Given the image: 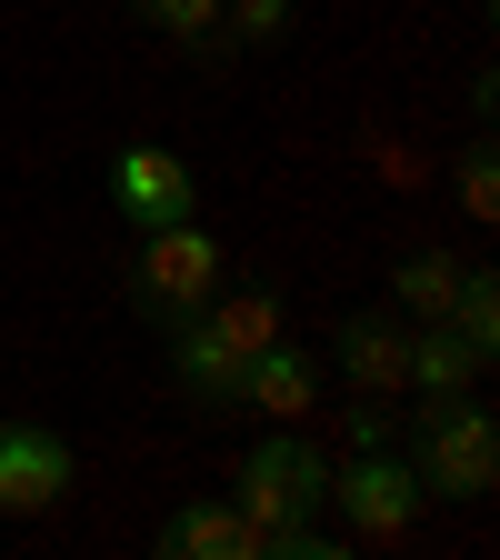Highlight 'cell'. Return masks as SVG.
Returning a JSON list of instances; mask_svg holds the SVG:
<instances>
[{
	"instance_id": "1",
	"label": "cell",
	"mask_w": 500,
	"mask_h": 560,
	"mask_svg": "<svg viewBox=\"0 0 500 560\" xmlns=\"http://www.w3.org/2000/svg\"><path fill=\"white\" fill-rule=\"evenodd\" d=\"M330 501V460L280 420L270 441H251L241 460V521H251V560H330L340 530H311V511Z\"/></svg>"
},
{
	"instance_id": "2",
	"label": "cell",
	"mask_w": 500,
	"mask_h": 560,
	"mask_svg": "<svg viewBox=\"0 0 500 560\" xmlns=\"http://www.w3.org/2000/svg\"><path fill=\"white\" fill-rule=\"evenodd\" d=\"M400 460L420 480V501H490L500 490V431H490V410H470L461 390L410 410V451Z\"/></svg>"
},
{
	"instance_id": "3",
	"label": "cell",
	"mask_w": 500,
	"mask_h": 560,
	"mask_svg": "<svg viewBox=\"0 0 500 560\" xmlns=\"http://www.w3.org/2000/svg\"><path fill=\"white\" fill-rule=\"evenodd\" d=\"M210 291H221V241H210L200 221H161L151 241H140V260H130V301L151 311L161 330H181Z\"/></svg>"
},
{
	"instance_id": "4",
	"label": "cell",
	"mask_w": 500,
	"mask_h": 560,
	"mask_svg": "<svg viewBox=\"0 0 500 560\" xmlns=\"http://www.w3.org/2000/svg\"><path fill=\"white\" fill-rule=\"evenodd\" d=\"M330 501H340V521H350V540H410L420 530V480H410V460H391V451H361L350 470H330Z\"/></svg>"
},
{
	"instance_id": "5",
	"label": "cell",
	"mask_w": 500,
	"mask_h": 560,
	"mask_svg": "<svg viewBox=\"0 0 500 560\" xmlns=\"http://www.w3.org/2000/svg\"><path fill=\"white\" fill-rule=\"evenodd\" d=\"M111 200H120V221L161 231V221H190L200 210V171L181 151H161V140H130V151L111 161Z\"/></svg>"
},
{
	"instance_id": "6",
	"label": "cell",
	"mask_w": 500,
	"mask_h": 560,
	"mask_svg": "<svg viewBox=\"0 0 500 560\" xmlns=\"http://www.w3.org/2000/svg\"><path fill=\"white\" fill-rule=\"evenodd\" d=\"M70 490V441L40 431V420H0V511H50Z\"/></svg>"
},
{
	"instance_id": "7",
	"label": "cell",
	"mask_w": 500,
	"mask_h": 560,
	"mask_svg": "<svg viewBox=\"0 0 500 560\" xmlns=\"http://www.w3.org/2000/svg\"><path fill=\"white\" fill-rule=\"evenodd\" d=\"M340 371L361 400H400L410 390V320L400 311H350L340 320Z\"/></svg>"
},
{
	"instance_id": "8",
	"label": "cell",
	"mask_w": 500,
	"mask_h": 560,
	"mask_svg": "<svg viewBox=\"0 0 500 560\" xmlns=\"http://www.w3.org/2000/svg\"><path fill=\"white\" fill-rule=\"evenodd\" d=\"M311 400H321V361L291 350V340L251 350V361H241V390H231V410H260V420H301Z\"/></svg>"
},
{
	"instance_id": "9",
	"label": "cell",
	"mask_w": 500,
	"mask_h": 560,
	"mask_svg": "<svg viewBox=\"0 0 500 560\" xmlns=\"http://www.w3.org/2000/svg\"><path fill=\"white\" fill-rule=\"evenodd\" d=\"M241 361H251V350H231V340L210 330L200 311L171 330V381H181L190 400H210V410H231V390H241Z\"/></svg>"
},
{
	"instance_id": "10",
	"label": "cell",
	"mask_w": 500,
	"mask_h": 560,
	"mask_svg": "<svg viewBox=\"0 0 500 560\" xmlns=\"http://www.w3.org/2000/svg\"><path fill=\"white\" fill-rule=\"evenodd\" d=\"M161 550L171 560H251V521H241V501H190L161 521Z\"/></svg>"
},
{
	"instance_id": "11",
	"label": "cell",
	"mask_w": 500,
	"mask_h": 560,
	"mask_svg": "<svg viewBox=\"0 0 500 560\" xmlns=\"http://www.w3.org/2000/svg\"><path fill=\"white\" fill-rule=\"evenodd\" d=\"M470 371H480V350H470L451 320H410V390H420V400L470 390Z\"/></svg>"
},
{
	"instance_id": "12",
	"label": "cell",
	"mask_w": 500,
	"mask_h": 560,
	"mask_svg": "<svg viewBox=\"0 0 500 560\" xmlns=\"http://www.w3.org/2000/svg\"><path fill=\"white\" fill-rule=\"evenodd\" d=\"M451 291H461V260H451V250H410V260L391 270L400 320H451Z\"/></svg>"
},
{
	"instance_id": "13",
	"label": "cell",
	"mask_w": 500,
	"mask_h": 560,
	"mask_svg": "<svg viewBox=\"0 0 500 560\" xmlns=\"http://www.w3.org/2000/svg\"><path fill=\"white\" fill-rule=\"evenodd\" d=\"M451 330L480 350V361L500 350V280H490V270H461V291H451Z\"/></svg>"
},
{
	"instance_id": "14",
	"label": "cell",
	"mask_w": 500,
	"mask_h": 560,
	"mask_svg": "<svg viewBox=\"0 0 500 560\" xmlns=\"http://www.w3.org/2000/svg\"><path fill=\"white\" fill-rule=\"evenodd\" d=\"M151 31H171V40H210L221 31V0H130Z\"/></svg>"
},
{
	"instance_id": "15",
	"label": "cell",
	"mask_w": 500,
	"mask_h": 560,
	"mask_svg": "<svg viewBox=\"0 0 500 560\" xmlns=\"http://www.w3.org/2000/svg\"><path fill=\"white\" fill-rule=\"evenodd\" d=\"M461 210H470V221H500V161H490V140L461 151Z\"/></svg>"
},
{
	"instance_id": "16",
	"label": "cell",
	"mask_w": 500,
	"mask_h": 560,
	"mask_svg": "<svg viewBox=\"0 0 500 560\" xmlns=\"http://www.w3.org/2000/svg\"><path fill=\"white\" fill-rule=\"evenodd\" d=\"M221 11H231L241 40H280V31H291V0H221Z\"/></svg>"
}]
</instances>
